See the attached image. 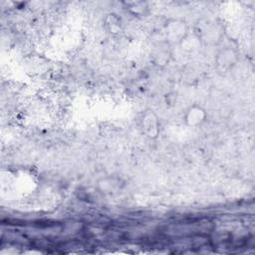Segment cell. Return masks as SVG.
<instances>
[{"instance_id": "obj_2", "label": "cell", "mask_w": 255, "mask_h": 255, "mask_svg": "<svg viewBox=\"0 0 255 255\" xmlns=\"http://www.w3.org/2000/svg\"><path fill=\"white\" fill-rule=\"evenodd\" d=\"M140 127L142 129V132L150 139H154L159 134V121L155 113L147 109L145 110L140 119Z\"/></svg>"}, {"instance_id": "obj_3", "label": "cell", "mask_w": 255, "mask_h": 255, "mask_svg": "<svg viewBox=\"0 0 255 255\" xmlns=\"http://www.w3.org/2000/svg\"><path fill=\"white\" fill-rule=\"evenodd\" d=\"M206 112L200 106H191L186 110L184 122L188 127H198L206 120Z\"/></svg>"}, {"instance_id": "obj_5", "label": "cell", "mask_w": 255, "mask_h": 255, "mask_svg": "<svg viewBox=\"0 0 255 255\" xmlns=\"http://www.w3.org/2000/svg\"><path fill=\"white\" fill-rule=\"evenodd\" d=\"M168 46L169 44L164 40L158 43L154 52V57L156 58V63L158 65L166 64L168 62V57H169V52L167 49Z\"/></svg>"}, {"instance_id": "obj_4", "label": "cell", "mask_w": 255, "mask_h": 255, "mask_svg": "<svg viewBox=\"0 0 255 255\" xmlns=\"http://www.w3.org/2000/svg\"><path fill=\"white\" fill-rule=\"evenodd\" d=\"M99 187L102 190V192L113 193L121 189V179L114 176L105 177L99 181Z\"/></svg>"}, {"instance_id": "obj_1", "label": "cell", "mask_w": 255, "mask_h": 255, "mask_svg": "<svg viewBox=\"0 0 255 255\" xmlns=\"http://www.w3.org/2000/svg\"><path fill=\"white\" fill-rule=\"evenodd\" d=\"M163 30L165 33L164 41H166L169 45L183 42L188 34L186 24L178 19L168 20L165 23Z\"/></svg>"}]
</instances>
